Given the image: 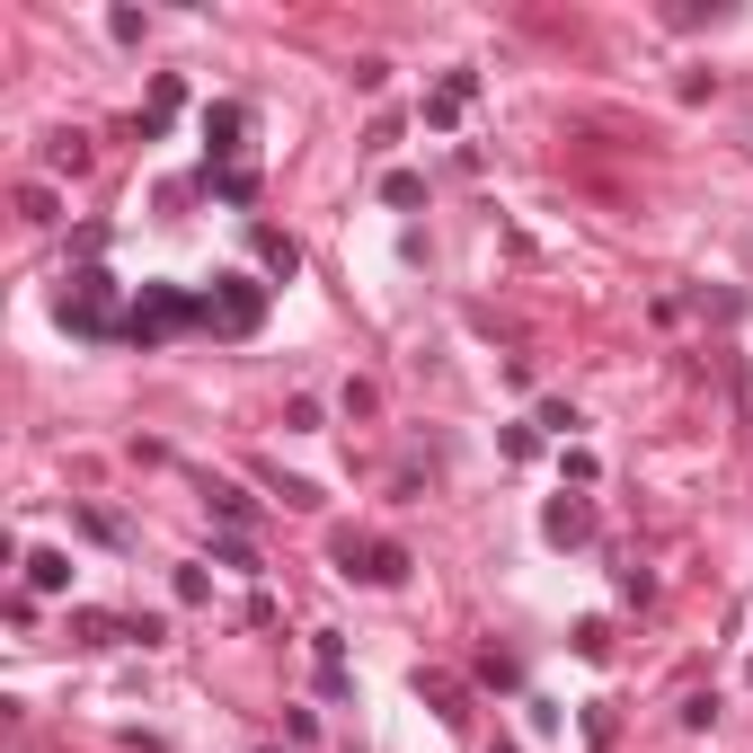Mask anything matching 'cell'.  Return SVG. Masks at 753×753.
<instances>
[{"label":"cell","mask_w":753,"mask_h":753,"mask_svg":"<svg viewBox=\"0 0 753 753\" xmlns=\"http://www.w3.org/2000/svg\"><path fill=\"white\" fill-rule=\"evenodd\" d=\"M186 319H204V328H214L204 293H178V284H143V302H133V337H143V347H151L160 328H186Z\"/></svg>","instance_id":"1"},{"label":"cell","mask_w":753,"mask_h":753,"mask_svg":"<svg viewBox=\"0 0 753 753\" xmlns=\"http://www.w3.org/2000/svg\"><path fill=\"white\" fill-rule=\"evenodd\" d=\"M62 328H72V337H116V284L98 276V266L72 276V293H62Z\"/></svg>","instance_id":"2"},{"label":"cell","mask_w":753,"mask_h":753,"mask_svg":"<svg viewBox=\"0 0 753 753\" xmlns=\"http://www.w3.org/2000/svg\"><path fill=\"white\" fill-rule=\"evenodd\" d=\"M204 311H214V328H231V337H257V319H266V284L222 276L214 293H204Z\"/></svg>","instance_id":"3"},{"label":"cell","mask_w":753,"mask_h":753,"mask_svg":"<svg viewBox=\"0 0 753 753\" xmlns=\"http://www.w3.org/2000/svg\"><path fill=\"white\" fill-rule=\"evenodd\" d=\"M337 568H347V576H373V585H399L408 576V550H399V541H337Z\"/></svg>","instance_id":"4"},{"label":"cell","mask_w":753,"mask_h":753,"mask_svg":"<svg viewBox=\"0 0 753 753\" xmlns=\"http://www.w3.org/2000/svg\"><path fill=\"white\" fill-rule=\"evenodd\" d=\"M541 532H550L559 550H576V541H594V506H585V497H559L550 514H541Z\"/></svg>","instance_id":"5"},{"label":"cell","mask_w":753,"mask_h":753,"mask_svg":"<svg viewBox=\"0 0 753 753\" xmlns=\"http://www.w3.org/2000/svg\"><path fill=\"white\" fill-rule=\"evenodd\" d=\"M470 98H478V72H452V81H444V89H435V98H426V124H435V133H452V124H461V107H470Z\"/></svg>","instance_id":"6"},{"label":"cell","mask_w":753,"mask_h":753,"mask_svg":"<svg viewBox=\"0 0 753 753\" xmlns=\"http://www.w3.org/2000/svg\"><path fill=\"white\" fill-rule=\"evenodd\" d=\"M240 133H248V107H204V151H214V160L240 151Z\"/></svg>","instance_id":"7"},{"label":"cell","mask_w":753,"mask_h":753,"mask_svg":"<svg viewBox=\"0 0 753 753\" xmlns=\"http://www.w3.org/2000/svg\"><path fill=\"white\" fill-rule=\"evenodd\" d=\"M311 656H319V692L337 701V692H347V639H337V630H319V639H311Z\"/></svg>","instance_id":"8"},{"label":"cell","mask_w":753,"mask_h":753,"mask_svg":"<svg viewBox=\"0 0 753 753\" xmlns=\"http://www.w3.org/2000/svg\"><path fill=\"white\" fill-rule=\"evenodd\" d=\"M27 585L36 594H72V559L62 550H27Z\"/></svg>","instance_id":"9"},{"label":"cell","mask_w":753,"mask_h":753,"mask_svg":"<svg viewBox=\"0 0 753 753\" xmlns=\"http://www.w3.org/2000/svg\"><path fill=\"white\" fill-rule=\"evenodd\" d=\"M257 266H266V276H284V284H293V276H302V248H293L284 231H257Z\"/></svg>","instance_id":"10"},{"label":"cell","mask_w":753,"mask_h":753,"mask_svg":"<svg viewBox=\"0 0 753 753\" xmlns=\"http://www.w3.org/2000/svg\"><path fill=\"white\" fill-rule=\"evenodd\" d=\"M178 107H186V81H178V72H160V81H151V116H143V133H160Z\"/></svg>","instance_id":"11"},{"label":"cell","mask_w":753,"mask_h":753,"mask_svg":"<svg viewBox=\"0 0 753 753\" xmlns=\"http://www.w3.org/2000/svg\"><path fill=\"white\" fill-rule=\"evenodd\" d=\"M381 204H426V178H417V169H390V178H381Z\"/></svg>","instance_id":"12"},{"label":"cell","mask_w":753,"mask_h":753,"mask_svg":"<svg viewBox=\"0 0 753 753\" xmlns=\"http://www.w3.org/2000/svg\"><path fill=\"white\" fill-rule=\"evenodd\" d=\"M214 195H231V204H257V169H214Z\"/></svg>","instance_id":"13"},{"label":"cell","mask_w":753,"mask_h":753,"mask_svg":"<svg viewBox=\"0 0 753 753\" xmlns=\"http://www.w3.org/2000/svg\"><path fill=\"white\" fill-rule=\"evenodd\" d=\"M576 656L603 665V656H611V621H576Z\"/></svg>","instance_id":"14"},{"label":"cell","mask_w":753,"mask_h":753,"mask_svg":"<svg viewBox=\"0 0 753 753\" xmlns=\"http://www.w3.org/2000/svg\"><path fill=\"white\" fill-rule=\"evenodd\" d=\"M204 497H214V514H231V523H248V514H257V506H248L240 488H222V478H214V488H204Z\"/></svg>","instance_id":"15"},{"label":"cell","mask_w":753,"mask_h":753,"mask_svg":"<svg viewBox=\"0 0 753 753\" xmlns=\"http://www.w3.org/2000/svg\"><path fill=\"white\" fill-rule=\"evenodd\" d=\"M19 214L27 222H53V186H19Z\"/></svg>","instance_id":"16"},{"label":"cell","mask_w":753,"mask_h":753,"mask_svg":"<svg viewBox=\"0 0 753 753\" xmlns=\"http://www.w3.org/2000/svg\"><path fill=\"white\" fill-rule=\"evenodd\" d=\"M214 559H222V568H257V550H248L240 532H222V541H214Z\"/></svg>","instance_id":"17"}]
</instances>
